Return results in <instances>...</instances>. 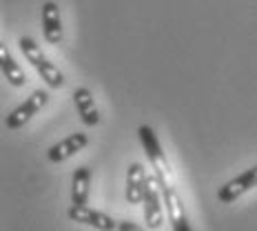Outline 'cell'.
<instances>
[{"instance_id":"obj_1","label":"cell","mask_w":257,"mask_h":231,"mask_svg":"<svg viewBox=\"0 0 257 231\" xmlns=\"http://www.w3.org/2000/svg\"><path fill=\"white\" fill-rule=\"evenodd\" d=\"M138 136H140V142L144 147V153H147L149 163L153 167V174L160 182V189H167V187H173L171 185V165L167 160V153H164L162 144H160L158 136H155L153 127L149 125H142L138 129Z\"/></svg>"},{"instance_id":"obj_2","label":"cell","mask_w":257,"mask_h":231,"mask_svg":"<svg viewBox=\"0 0 257 231\" xmlns=\"http://www.w3.org/2000/svg\"><path fill=\"white\" fill-rule=\"evenodd\" d=\"M18 45H20V51L25 53V58L31 64H34V69L38 71V76L45 80V83L49 85L51 89H60L62 85H64L62 71L53 62H49V58L42 53V49L34 42V38H29V36H23V38L18 40Z\"/></svg>"},{"instance_id":"obj_3","label":"cell","mask_w":257,"mask_h":231,"mask_svg":"<svg viewBox=\"0 0 257 231\" xmlns=\"http://www.w3.org/2000/svg\"><path fill=\"white\" fill-rule=\"evenodd\" d=\"M142 209H144V222L149 229H160L164 222V198H162V189H160V182L155 178V174L149 176L147 180V191H144V200H142Z\"/></svg>"},{"instance_id":"obj_4","label":"cell","mask_w":257,"mask_h":231,"mask_svg":"<svg viewBox=\"0 0 257 231\" xmlns=\"http://www.w3.org/2000/svg\"><path fill=\"white\" fill-rule=\"evenodd\" d=\"M47 100H49V94H47V91H42V89L34 91L29 98H25L23 105L16 107L12 114L7 116V120H5V127H7L9 131H16V129L25 127L27 122H29L31 118H34L42 109V107L47 105Z\"/></svg>"},{"instance_id":"obj_5","label":"cell","mask_w":257,"mask_h":231,"mask_svg":"<svg viewBox=\"0 0 257 231\" xmlns=\"http://www.w3.org/2000/svg\"><path fill=\"white\" fill-rule=\"evenodd\" d=\"M67 216L71 222L87 224V227H93L98 231H117V220H113L111 216H106L104 211H98V209H93L89 205H71Z\"/></svg>"},{"instance_id":"obj_6","label":"cell","mask_w":257,"mask_h":231,"mask_svg":"<svg viewBox=\"0 0 257 231\" xmlns=\"http://www.w3.org/2000/svg\"><path fill=\"white\" fill-rule=\"evenodd\" d=\"M255 187H257V165L250 169H246L244 174L237 176V178L228 180L224 187H219L217 200L222 202V205H231V202H235L237 198H242L244 193L253 191Z\"/></svg>"},{"instance_id":"obj_7","label":"cell","mask_w":257,"mask_h":231,"mask_svg":"<svg viewBox=\"0 0 257 231\" xmlns=\"http://www.w3.org/2000/svg\"><path fill=\"white\" fill-rule=\"evenodd\" d=\"M87 144H89L87 133H82V131L71 133L69 138H64V140H60L58 144H53L49 151H47V158H49V163H53V165H60L64 160L73 158L78 151H82Z\"/></svg>"},{"instance_id":"obj_8","label":"cell","mask_w":257,"mask_h":231,"mask_svg":"<svg viewBox=\"0 0 257 231\" xmlns=\"http://www.w3.org/2000/svg\"><path fill=\"white\" fill-rule=\"evenodd\" d=\"M147 169L140 163L128 165L126 169V189H124V198L128 205H142L144 200V191H147Z\"/></svg>"},{"instance_id":"obj_9","label":"cell","mask_w":257,"mask_h":231,"mask_svg":"<svg viewBox=\"0 0 257 231\" xmlns=\"http://www.w3.org/2000/svg\"><path fill=\"white\" fill-rule=\"evenodd\" d=\"M162 198H164V207H167V216L173 231H193L178 191L173 187H167V189H162Z\"/></svg>"},{"instance_id":"obj_10","label":"cell","mask_w":257,"mask_h":231,"mask_svg":"<svg viewBox=\"0 0 257 231\" xmlns=\"http://www.w3.org/2000/svg\"><path fill=\"white\" fill-rule=\"evenodd\" d=\"M73 103H76V109H78V116L80 120L84 122L87 127H95L100 122V111L95 107V98L91 94L89 87H78L73 91Z\"/></svg>"},{"instance_id":"obj_11","label":"cell","mask_w":257,"mask_h":231,"mask_svg":"<svg viewBox=\"0 0 257 231\" xmlns=\"http://www.w3.org/2000/svg\"><path fill=\"white\" fill-rule=\"evenodd\" d=\"M42 34L49 45H58L62 40V20H60V9L56 3H45L42 5Z\"/></svg>"},{"instance_id":"obj_12","label":"cell","mask_w":257,"mask_h":231,"mask_svg":"<svg viewBox=\"0 0 257 231\" xmlns=\"http://www.w3.org/2000/svg\"><path fill=\"white\" fill-rule=\"evenodd\" d=\"M91 191V169L89 167H78L73 171L71 178V205H87Z\"/></svg>"},{"instance_id":"obj_13","label":"cell","mask_w":257,"mask_h":231,"mask_svg":"<svg viewBox=\"0 0 257 231\" xmlns=\"http://www.w3.org/2000/svg\"><path fill=\"white\" fill-rule=\"evenodd\" d=\"M0 71H3V78L7 80L9 85H14V87H23L27 83V76L25 71L20 69V64L12 58V53L7 51V47H0Z\"/></svg>"},{"instance_id":"obj_14","label":"cell","mask_w":257,"mask_h":231,"mask_svg":"<svg viewBox=\"0 0 257 231\" xmlns=\"http://www.w3.org/2000/svg\"><path fill=\"white\" fill-rule=\"evenodd\" d=\"M117 231H147V229L131 222V220H117Z\"/></svg>"}]
</instances>
